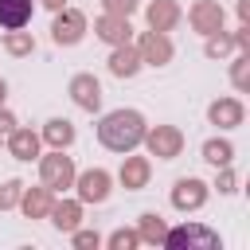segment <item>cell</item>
I'll list each match as a JSON object with an SVG mask.
<instances>
[{
  "instance_id": "cell-1",
  "label": "cell",
  "mask_w": 250,
  "mask_h": 250,
  "mask_svg": "<svg viewBox=\"0 0 250 250\" xmlns=\"http://www.w3.org/2000/svg\"><path fill=\"white\" fill-rule=\"evenodd\" d=\"M145 129H148V125H145V117H141L137 109H113V113L102 117L98 141H102L109 152H133V148L141 145Z\"/></svg>"
},
{
  "instance_id": "cell-2",
  "label": "cell",
  "mask_w": 250,
  "mask_h": 250,
  "mask_svg": "<svg viewBox=\"0 0 250 250\" xmlns=\"http://www.w3.org/2000/svg\"><path fill=\"white\" fill-rule=\"evenodd\" d=\"M160 246H168V250H215L219 246V234L207 230V227H199V223H184L176 230H164V242Z\"/></svg>"
},
{
  "instance_id": "cell-3",
  "label": "cell",
  "mask_w": 250,
  "mask_h": 250,
  "mask_svg": "<svg viewBox=\"0 0 250 250\" xmlns=\"http://www.w3.org/2000/svg\"><path fill=\"white\" fill-rule=\"evenodd\" d=\"M145 145H148V152L152 156H160V160H176L180 156V148H184V133L176 129V125H152V129H145V137H141Z\"/></svg>"
},
{
  "instance_id": "cell-4",
  "label": "cell",
  "mask_w": 250,
  "mask_h": 250,
  "mask_svg": "<svg viewBox=\"0 0 250 250\" xmlns=\"http://www.w3.org/2000/svg\"><path fill=\"white\" fill-rule=\"evenodd\" d=\"M82 31H86V16L78 12V8H59V16H55V23H51V39L59 43V47H70V43H78L82 39Z\"/></svg>"
},
{
  "instance_id": "cell-5",
  "label": "cell",
  "mask_w": 250,
  "mask_h": 250,
  "mask_svg": "<svg viewBox=\"0 0 250 250\" xmlns=\"http://www.w3.org/2000/svg\"><path fill=\"white\" fill-rule=\"evenodd\" d=\"M39 176H43V184L51 191L55 188H70L74 184V164H70V156H62V148H55L51 156L39 160Z\"/></svg>"
},
{
  "instance_id": "cell-6",
  "label": "cell",
  "mask_w": 250,
  "mask_h": 250,
  "mask_svg": "<svg viewBox=\"0 0 250 250\" xmlns=\"http://www.w3.org/2000/svg\"><path fill=\"white\" fill-rule=\"evenodd\" d=\"M203 203H207V184H203V180H195V176L176 180V188H172V207H180V211H199Z\"/></svg>"
},
{
  "instance_id": "cell-7",
  "label": "cell",
  "mask_w": 250,
  "mask_h": 250,
  "mask_svg": "<svg viewBox=\"0 0 250 250\" xmlns=\"http://www.w3.org/2000/svg\"><path fill=\"white\" fill-rule=\"evenodd\" d=\"M137 55H141V62L164 66V62H172V43H168L164 31H145V35L137 39Z\"/></svg>"
},
{
  "instance_id": "cell-8",
  "label": "cell",
  "mask_w": 250,
  "mask_h": 250,
  "mask_svg": "<svg viewBox=\"0 0 250 250\" xmlns=\"http://www.w3.org/2000/svg\"><path fill=\"white\" fill-rule=\"evenodd\" d=\"M188 20H191V27H195L199 35H215V31L223 27V8H219L215 0H195L191 12H188Z\"/></svg>"
},
{
  "instance_id": "cell-9",
  "label": "cell",
  "mask_w": 250,
  "mask_h": 250,
  "mask_svg": "<svg viewBox=\"0 0 250 250\" xmlns=\"http://www.w3.org/2000/svg\"><path fill=\"white\" fill-rule=\"evenodd\" d=\"M74 184H78V199L82 203H102L109 195V172H102V168H90V172L74 176Z\"/></svg>"
},
{
  "instance_id": "cell-10",
  "label": "cell",
  "mask_w": 250,
  "mask_h": 250,
  "mask_svg": "<svg viewBox=\"0 0 250 250\" xmlns=\"http://www.w3.org/2000/svg\"><path fill=\"white\" fill-rule=\"evenodd\" d=\"M70 98H74V105H82V109H98L102 105V86H98V78L94 74H74L70 78Z\"/></svg>"
},
{
  "instance_id": "cell-11",
  "label": "cell",
  "mask_w": 250,
  "mask_h": 250,
  "mask_svg": "<svg viewBox=\"0 0 250 250\" xmlns=\"http://www.w3.org/2000/svg\"><path fill=\"white\" fill-rule=\"evenodd\" d=\"M207 117H211V125H219V129H234V125H242L246 109H242L238 98H219V102H211Z\"/></svg>"
},
{
  "instance_id": "cell-12",
  "label": "cell",
  "mask_w": 250,
  "mask_h": 250,
  "mask_svg": "<svg viewBox=\"0 0 250 250\" xmlns=\"http://www.w3.org/2000/svg\"><path fill=\"white\" fill-rule=\"evenodd\" d=\"M180 20V4L176 0H152L148 4V27L152 31H172Z\"/></svg>"
},
{
  "instance_id": "cell-13",
  "label": "cell",
  "mask_w": 250,
  "mask_h": 250,
  "mask_svg": "<svg viewBox=\"0 0 250 250\" xmlns=\"http://www.w3.org/2000/svg\"><path fill=\"white\" fill-rule=\"evenodd\" d=\"M94 31H98L105 43H113V47H117V43H129V35H133L129 20H125V16H109V12H105L98 23H94Z\"/></svg>"
},
{
  "instance_id": "cell-14",
  "label": "cell",
  "mask_w": 250,
  "mask_h": 250,
  "mask_svg": "<svg viewBox=\"0 0 250 250\" xmlns=\"http://www.w3.org/2000/svg\"><path fill=\"white\" fill-rule=\"evenodd\" d=\"M109 70H113L117 78H133V74L141 70V55H137V47L117 43V47H113V55H109Z\"/></svg>"
},
{
  "instance_id": "cell-15",
  "label": "cell",
  "mask_w": 250,
  "mask_h": 250,
  "mask_svg": "<svg viewBox=\"0 0 250 250\" xmlns=\"http://www.w3.org/2000/svg\"><path fill=\"white\" fill-rule=\"evenodd\" d=\"M148 172H152L148 156H125V164H121V184H125L129 191H137V188L148 184Z\"/></svg>"
},
{
  "instance_id": "cell-16",
  "label": "cell",
  "mask_w": 250,
  "mask_h": 250,
  "mask_svg": "<svg viewBox=\"0 0 250 250\" xmlns=\"http://www.w3.org/2000/svg\"><path fill=\"white\" fill-rule=\"evenodd\" d=\"M20 207H23L27 219H43V215L51 211V188H47V184H43V188H23Z\"/></svg>"
},
{
  "instance_id": "cell-17",
  "label": "cell",
  "mask_w": 250,
  "mask_h": 250,
  "mask_svg": "<svg viewBox=\"0 0 250 250\" xmlns=\"http://www.w3.org/2000/svg\"><path fill=\"white\" fill-rule=\"evenodd\" d=\"M51 223L59 227V230H74L78 227V219H82V203L78 199H62V203H51Z\"/></svg>"
},
{
  "instance_id": "cell-18",
  "label": "cell",
  "mask_w": 250,
  "mask_h": 250,
  "mask_svg": "<svg viewBox=\"0 0 250 250\" xmlns=\"http://www.w3.org/2000/svg\"><path fill=\"white\" fill-rule=\"evenodd\" d=\"M31 20V0H0V27H23Z\"/></svg>"
},
{
  "instance_id": "cell-19",
  "label": "cell",
  "mask_w": 250,
  "mask_h": 250,
  "mask_svg": "<svg viewBox=\"0 0 250 250\" xmlns=\"http://www.w3.org/2000/svg\"><path fill=\"white\" fill-rule=\"evenodd\" d=\"M8 152H12L16 160H31V156H39V137H35L31 129H16V133L8 137Z\"/></svg>"
},
{
  "instance_id": "cell-20",
  "label": "cell",
  "mask_w": 250,
  "mask_h": 250,
  "mask_svg": "<svg viewBox=\"0 0 250 250\" xmlns=\"http://www.w3.org/2000/svg\"><path fill=\"white\" fill-rule=\"evenodd\" d=\"M43 137H47V145H51V148H66V145L74 141V125H70L66 117H51V121H47V129H43Z\"/></svg>"
},
{
  "instance_id": "cell-21",
  "label": "cell",
  "mask_w": 250,
  "mask_h": 250,
  "mask_svg": "<svg viewBox=\"0 0 250 250\" xmlns=\"http://www.w3.org/2000/svg\"><path fill=\"white\" fill-rule=\"evenodd\" d=\"M4 51H8V55H20V59H23V55H31V51H35V39H31V31H20V27H12V31L4 35Z\"/></svg>"
},
{
  "instance_id": "cell-22",
  "label": "cell",
  "mask_w": 250,
  "mask_h": 250,
  "mask_svg": "<svg viewBox=\"0 0 250 250\" xmlns=\"http://www.w3.org/2000/svg\"><path fill=\"white\" fill-rule=\"evenodd\" d=\"M230 156H234V145H230V141H219V137H215V141H207V145H203V160H211L215 168L230 164Z\"/></svg>"
},
{
  "instance_id": "cell-23",
  "label": "cell",
  "mask_w": 250,
  "mask_h": 250,
  "mask_svg": "<svg viewBox=\"0 0 250 250\" xmlns=\"http://www.w3.org/2000/svg\"><path fill=\"white\" fill-rule=\"evenodd\" d=\"M137 234H141L145 242L160 246V242H164V223H160V215H141V227H137Z\"/></svg>"
},
{
  "instance_id": "cell-24",
  "label": "cell",
  "mask_w": 250,
  "mask_h": 250,
  "mask_svg": "<svg viewBox=\"0 0 250 250\" xmlns=\"http://www.w3.org/2000/svg\"><path fill=\"white\" fill-rule=\"evenodd\" d=\"M230 47H234V39H230V35H223V27H219L215 35H207V55H211V59H219V55H227Z\"/></svg>"
},
{
  "instance_id": "cell-25",
  "label": "cell",
  "mask_w": 250,
  "mask_h": 250,
  "mask_svg": "<svg viewBox=\"0 0 250 250\" xmlns=\"http://www.w3.org/2000/svg\"><path fill=\"white\" fill-rule=\"evenodd\" d=\"M137 242H141V234H137V230H125V227L109 234V246H113V250H133Z\"/></svg>"
},
{
  "instance_id": "cell-26",
  "label": "cell",
  "mask_w": 250,
  "mask_h": 250,
  "mask_svg": "<svg viewBox=\"0 0 250 250\" xmlns=\"http://www.w3.org/2000/svg\"><path fill=\"white\" fill-rule=\"evenodd\" d=\"M20 195H23V184H20V180H8V184L0 188V211H4V207H16Z\"/></svg>"
},
{
  "instance_id": "cell-27",
  "label": "cell",
  "mask_w": 250,
  "mask_h": 250,
  "mask_svg": "<svg viewBox=\"0 0 250 250\" xmlns=\"http://www.w3.org/2000/svg\"><path fill=\"white\" fill-rule=\"evenodd\" d=\"M230 78H234V86H238V90H246V86H250V55H238V62H234Z\"/></svg>"
},
{
  "instance_id": "cell-28",
  "label": "cell",
  "mask_w": 250,
  "mask_h": 250,
  "mask_svg": "<svg viewBox=\"0 0 250 250\" xmlns=\"http://www.w3.org/2000/svg\"><path fill=\"white\" fill-rule=\"evenodd\" d=\"M102 8H105L109 16H125V20H129V16L137 12V0H102Z\"/></svg>"
},
{
  "instance_id": "cell-29",
  "label": "cell",
  "mask_w": 250,
  "mask_h": 250,
  "mask_svg": "<svg viewBox=\"0 0 250 250\" xmlns=\"http://www.w3.org/2000/svg\"><path fill=\"white\" fill-rule=\"evenodd\" d=\"M70 234H74V246H78V250H98V242H102L98 230H78V227H74Z\"/></svg>"
},
{
  "instance_id": "cell-30",
  "label": "cell",
  "mask_w": 250,
  "mask_h": 250,
  "mask_svg": "<svg viewBox=\"0 0 250 250\" xmlns=\"http://www.w3.org/2000/svg\"><path fill=\"white\" fill-rule=\"evenodd\" d=\"M215 188H219V191H234V172H227V164H223V176H219Z\"/></svg>"
},
{
  "instance_id": "cell-31",
  "label": "cell",
  "mask_w": 250,
  "mask_h": 250,
  "mask_svg": "<svg viewBox=\"0 0 250 250\" xmlns=\"http://www.w3.org/2000/svg\"><path fill=\"white\" fill-rule=\"evenodd\" d=\"M238 16H242V23L250 20V0H238Z\"/></svg>"
},
{
  "instance_id": "cell-32",
  "label": "cell",
  "mask_w": 250,
  "mask_h": 250,
  "mask_svg": "<svg viewBox=\"0 0 250 250\" xmlns=\"http://www.w3.org/2000/svg\"><path fill=\"white\" fill-rule=\"evenodd\" d=\"M39 4H43V8H55V12H59V8H62L66 0H39Z\"/></svg>"
},
{
  "instance_id": "cell-33",
  "label": "cell",
  "mask_w": 250,
  "mask_h": 250,
  "mask_svg": "<svg viewBox=\"0 0 250 250\" xmlns=\"http://www.w3.org/2000/svg\"><path fill=\"white\" fill-rule=\"evenodd\" d=\"M4 94H8V86H4V78H0V105H4Z\"/></svg>"
}]
</instances>
